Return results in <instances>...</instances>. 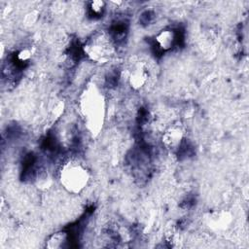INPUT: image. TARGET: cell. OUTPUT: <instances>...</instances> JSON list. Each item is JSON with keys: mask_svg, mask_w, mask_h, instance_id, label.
<instances>
[{"mask_svg": "<svg viewBox=\"0 0 249 249\" xmlns=\"http://www.w3.org/2000/svg\"><path fill=\"white\" fill-rule=\"evenodd\" d=\"M89 173L80 162L68 161L60 170L61 185L69 192L80 193L88 185Z\"/></svg>", "mask_w": 249, "mask_h": 249, "instance_id": "6da1fadb", "label": "cell"}, {"mask_svg": "<svg viewBox=\"0 0 249 249\" xmlns=\"http://www.w3.org/2000/svg\"><path fill=\"white\" fill-rule=\"evenodd\" d=\"M84 52L91 60L103 62L112 54L113 45L108 36L98 34L88 40L84 46Z\"/></svg>", "mask_w": 249, "mask_h": 249, "instance_id": "7a4b0ae2", "label": "cell"}, {"mask_svg": "<svg viewBox=\"0 0 249 249\" xmlns=\"http://www.w3.org/2000/svg\"><path fill=\"white\" fill-rule=\"evenodd\" d=\"M64 240H65V234L63 232L54 233L53 236H51L50 240L48 241V247L50 248L62 247L63 243L65 242Z\"/></svg>", "mask_w": 249, "mask_h": 249, "instance_id": "8992f818", "label": "cell"}, {"mask_svg": "<svg viewBox=\"0 0 249 249\" xmlns=\"http://www.w3.org/2000/svg\"><path fill=\"white\" fill-rule=\"evenodd\" d=\"M183 139V132L180 127H171L163 135L162 141L164 144L170 148H176L180 146Z\"/></svg>", "mask_w": 249, "mask_h": 249, "instance_id": "5b68a950", "label": "cell"}, {"mask_svg": "<svg viewBox=\"0 0 249 249\" xmlns=\"http://www.w3.org/2000/svg\"><path fill=\"white\" fill-rule=\"evenodd\" d=\"M89 9L94 15H100L104 9V2L103 1H93L90 3Z\"/></svg>", "mask_w": 249, "mask_h": 249, "instance_id": "52a82bcc", "label": "cell"}, {"mask_svg": "<svg viewBox=\"0 0 249 249\" xmlns=\"http://www.w3.org/2000/svg\"><path fill=\"white\" fill-rule=\"evenodd\" d=\"M149 73L144 64L139 63L134 66L129 75V83L132 88L140 89L145 86L148 81Z\"/></svg>", "mask_w": 249, "mask_h": 249, "instance_id": "3957f363", "label": "cell"}, {"mask_svg": "<svg viewBox=\"0 0 249 249\" xmlns=\"http://www.w3.org/2000/svg\"><path fill=\"white\" fill-rule=\"evenodd\" d=\"M158 48L162 51H167L171 49L176 41V34L171 29H165L160 31L155 38Z\"/></svg>", "mask_w": 249, "mask_h": 249, "instance_id": "277c9868", "label": "cell"}]
</instances>
